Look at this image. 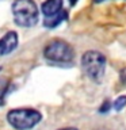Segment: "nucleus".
<instances>
[{"mask_svg":"<svg viewBox=\"0 0 126 130\" xmlns=\"http://www.w3.org/2000/svg\"><path fill=\"white\" fill-rule=\"evenodd\" d=\"M125 106H126V96H118L115 99V102H114V108L117 111H121Z\"/></svg>","mask_w":126,"mask_h":130,"instance_id":"nucleus-9","label":"nucleus"},{"mask_svg":"<svg viewBox=\"0 0 126 130\" xmlns=\"http://www.w3.org/2000/svg\"><path fill=\"white\" fill-rule=\"evenodd\" d=\"M19 38L15 31H7L0 38V57L8 56L18 47Z\"/></svg>","mask_w":126,"mask_h":130,"instance_id":"nucleus-5","label":"nucleus"},{"mask_svg":"<svg viewBox=\"0 0 126 130\" xmlns=\"http://www.w3.org/2000/svg\"><path fill=\"white\" fill-rule=\"evenodd\" d=\"M11 10L15 23L20 27H33L38 22V7L34 0H14Z\"/></svg>","mask_w":126,"mask_h":130,"instance_id":"nucleus-1","label":"nucleus"},{"mask_svg":"<svg viewBox=\"0 0 126 130\" xmlns=\"http://www.w3.org/2000/svg\"><path fill=\"white\" fill-rule=\"evenodd\" d=\"M58 130H77L76 127H64V129H58Z\"/></svg>","mask_w":126,"mask_h":130,"instance_id":"nucleus-11","label":"nucleus"},{"mask_svg":"<svg viewBox=\"0 0 126 130\" xmlns=\"http://www.w3.org/2000/svg\"><path fill=\"white\" fill-rule=\"evenodd\" d=\"M81 69L92 81H100L106 71V57L100 52L88 50L81 57Z\"/></svg>","mask_w":126,"mask_h":130,"instance_id":"nucleus-3","label":"nucleus"},{"mask_svg":"<svg viewBox=\"0 0 126 130\" xmlns=\"http://www.w3.org/2000/svg\"><path fill=\"white\" fill-rule=\"evenodd\" d=\"M43 57L53 64H71L75 58V50L65 41H52L43 49Z\"/></svg>","mask_w":126,"mask_h":130,"instance_id":"nucleus-4","label":"nucleus"},{"mask_svg":"<svg viewBox=\"0 0 126 130\" xmlns=\"http://www.w3.org/2000/svg\"><path fill=\"white\" fill-rule=\"evenodd\" d=\"M42 119V114L33 108H15L7 112V121L16 130H30Z\"/></svg>","mask_w":126,"mask_h":130,"instance_id":"nucleus-2","label":"nucleus"},{"mask_svg":"<svg viewBox=\"0 0 126 130\" xmlns=\"http://www.w3.org/2000/svg\"><path fill=\"white\" fill-rule=\"evenodd\" d=\"M102 2H104V0H95V3H102Z\"/></svg>","mask_w":126,"mask_h":130,"instance_id":"nucleus-13","label":"nucleus"},{"mask_svg":"<svg viewBox=\"0 0 126 130\" xmlns=\"http://www.w3.org/2000/svg\"><path fill=\"white\" fill-rule=\"evenodd\" d=\"M8 88H10V80L0 77V106L4 104V98H6Z\"/></svg>","mask_w":126,"mask_h":130,"instance_id":"nucleus-8","label":"nucleus"},{"mask_svg":"<svg viewBox=\"0 0 126 130\" xmlns=\"http://www.w3.org/2000/svg\"><path fill=\"white\" fill-rule=\"evenodd\" d=\"M61 10H62V0H46L41 7V11L45 15V18H50L58 14Z\"/></svg>","mask_w":126,"mask_h":130,"instance_id":"nucleus-6","label":"nucleus"},{"mask_svg":"<svg viewBox=\"0 0 126 130\" xmlns=\"http://www.w3.org/2000/svg\"><path fill=\"white\" fill-rule=\"evenodd\" d=\"M107 107H111V104H110V102H106V103H104V104L100 107V110H99V111H100V112H106V111H108V108H107Z\"/></svg>","mask_w":126,"mask_h":130,"instance_id":"nucleus-10","label":"nucleus"},{"mask_svg":"<svg viewBox=\"0 0 126 130\" xmlns=\"http://www.w3.org/2000/svg\"><path fill=\"white\" fill-rule=\"evenodd\" d=\"M68 19V14L67 11L61 10L58 14L50 16V18H45V27L48 28H53V27H57L61 22H64V20Z\"/></svg>","mask_w":126,"mask_h":130,"instance_id":"nucleus-7","label":"nucleus"},{"mask_svg":"<svg viewBox=\"0 0 126 130\" xmlns=\"http://www.w3.org/2000/svg\"><path fill=\"white\" fill-rule=\"evenodd\" d=\"M79 2V0H69V3H71V6H75V4Z\"/></svg>","mask_w":126,"mask_h":130,"instance_id":"nucleus-12","label":"nucleus"}]
</instances>
